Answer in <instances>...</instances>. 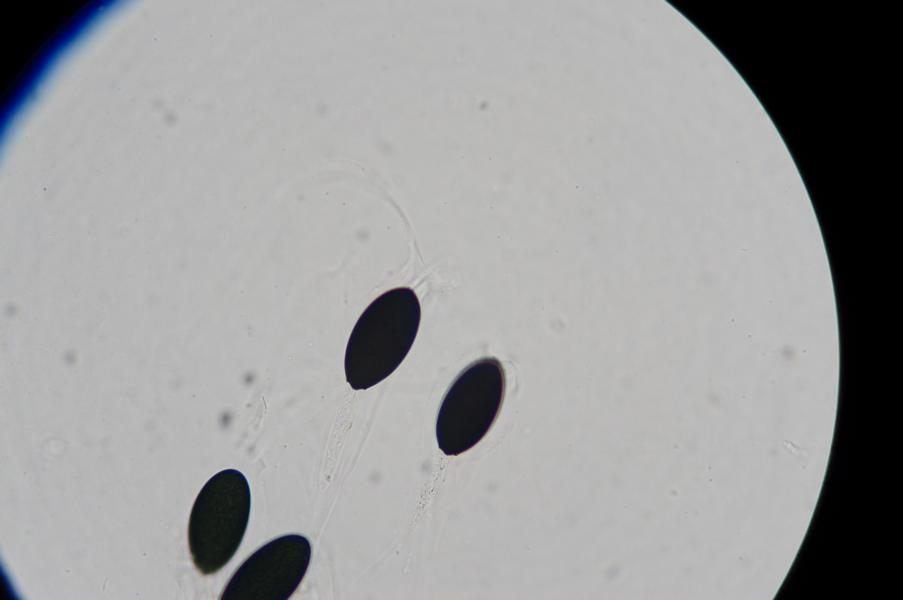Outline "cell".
I'll use <instances>...</instances> for the list:
<instances>
[{
  "instance_id": "277c9868",
  "label": "cell",
  "mask_w": 903,
  "mask_h": 600,
  "mask_svg": "<svg viewBox=\"0 0 903 600\" xmlns=\"http://www.w3.org/2000/svg\"><path fill=\"white\" fill-rule=\"evenodd\" d=\"M311 559L309 540L280 536L256 550L235 571L222 600H287L304 578Z\"/></svg>"
},
{
  "instance_id": "6da1fadb",
  "label": "cell",
  "mask_w": 903,
  "mask_h": 600,
  "mask_svg": "<svg viewBox=\"0 0 903 600\" xmlns=\"http://www.w3.org/2000/svg\"><path fill=\"white\" fill-rule=\"evenodd\" d=\"M420 320V302L409 287L390 289L372 301L347 343L344 369L349 385L365 390L391 375L412 348Z\"/></svg>"
},
{
  "instance_id": "3957f363",
  "label": "cell",
  "mask_w": 903,
  "mask_h": 600,
  "mask_svg": "<svg viewBox=\"0 0 903 600\" xmlns=\"http://www.w3.org/2000/svg\"><path fill=\"white\" fill-rule=\"evenodd\" d=\"M505 371L495 357L480 358L456 377L436 420L440 450L459 455L480 442L496 421L504 400Z\"/></svg>"
},
{
  "instance_id": "7a4b0ae2",
  "label": "cell",
  "mask_w": 903,
  "mask_h": 600,
  "mask_svg": "<svg viewBox=\"0 0 903 600\" xmlns=\"http://www.w3.org/2000/svg\"><path fill=\"white\" fill-rule=\"evenodd\" d=\"M250 510V486L239 470H222L202 487L190 513L188 542L193 563L203 575L218 572L236 554Z\"/></svg>"
}]
</instances>
